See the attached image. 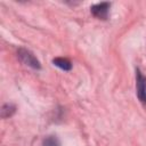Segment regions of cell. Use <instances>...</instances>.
Listing matches in <instances>:
<instances>
[{"instance_id": "1", "label": "cell", "mask_w": 146, "mask_h": 146, "mask_svg": "<svg viewBox=\"0 0 146 146\" xmlns=\"http://www.w3.org/2000/svg\"><path fill=\"white\" fill-rule=\"evenodd\" d=\"M18 57L19 59L25 64V65H29L33 68H40V63L39 60L36 59V57L27 49H24V48H21L18 49Z\"/></svg>"}, {"instance_id": "2", "label": "cell", "mask_w": 146, "mask_h": 146, "mask_svg": "<svg viewBox=\"0 0 146 146\" xmlns=\"http://www.w3.org/2000/svg\"><path fill=\"white\" fill-rule=\"evenodd\" d=\"M136 88H137V95L141 103L146 104V78L140 73L139 70L136 72Z\"/></svg>"}, {"instance_id": "3", "label": "cell", "mask_w": 146, "mask_h": 146, "mask_svg": "<svg viewBox=\"0 0 146 146\" xmlns=\"http://www.w3.org/2000/svg\"><path fill=\"white\" fill-rule=\"evenodd\" d=\"M108 10H110V3L108 2H102L97 3L91 7V13L95 17L100 18V19H106L108 16Z\"/></svg>"}, {"instance_id": "4", "label": "cell", "mask_w": 146, "mask_h": 146, "mask_svg": "<svg viewBox=\"0 0 146 146\" xmlns=\"http://www.w3.org/2000/svg\"><path fill=\"white\" fill-rule=\"evenodd\" d=\"M52 63H54L56 66H58L59 68L64 70V71H70V70L72 68L71 62H70L68 59H66V58H60V57H58V58H55V59L52 60Z\"/></svg>"}, {"instance_id": "5", "label": "cell", "mask_w": 146, "mask_h": 146, "mask_svg": "<svg viewBox=\"0 0 146 146\" xmlns=\"http://www.w3.org/2000/svg\"><path fill=\"white\" fill-rule=\"evenodd\" d=\"M42 146H60V143L56 136H48L43 139Z\"/></svg>"}, {"instance_id": "6", "label": "cell", "mask_w": 146, "mask_h": 146, "mask_svg": "<svg viewBox=\"0 0 146 146\" xmlns=\"http://www.w3.org/2000/svg\"><path fill=\"white\" fill-rule=\"evenodd\" d=\"M15 111V107L13 105H9V104H6L3 107H2V116L3 117H7V116H10L11 113Z\"/></svg>"}]
</instances>
